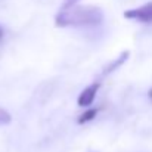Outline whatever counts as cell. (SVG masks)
<instances>
[{"mask_svg": "<svg viewBox=\"0 0 152 152\" xmlns=\"http://www.w3.org/2000/svg\"><path fill=\"white\" fill-rule=\"evenodd\" d=\"M103 21V12L99 6H72L56 15V27H84L99 25Z\"/></svg>", "mask_w": 152, "mask_h": 152, "instance_id": "1", "label": "cell"}, {"mask_svg": "<svg viewBox=\"0 0 152 152\" xmlns=\"http://www.w3.org/2000/svg\"><path fill=\"white\" fill-rule=\"evenodd\" d=\"M124 18L134 19L142 24H152V1H148L143 6H139L136 9H129L124 12Z\"/></svg>", "mask_w": 152, "mask_h": 152, "instance_id": "2", "label": "cell"}, {"mask_svg": "<svg viewBox=\"0 0 152 152\" xmlns=\"http://www.w3.org/2000/svg\"><path fill=\"white\" fill-rule=\"evenodd\" d=\"M99 83H93V84H90L89 87H86L81 93H80V96H78V99H77V103H78V106H81V108H87V106H90L93 101H95V98H96V93H98V90H99Z\"/></svg>", "mask_w": 152, "mask_h": 152, "instance_id": "3", "label": "cell"}, {"mask_svg": "<svg viewBox=\"0 0 152 152\" xmlns=\"http://www.w3.org/2000/svg\"><path fill=\"white\" fill-rule=\"evenodd\" d=\"M129 56H130V52L129 50H124L120 53V56L117 58V59H114L112 62H109L105 68H103V71H102V75H109V74H112L114 71H117L124 62H127V59H129Z\"/></svg>", "mask_w": 152, "mask_h": 152, "instance_id": "4", "label": "cell"}, {"mask_svg": "<svg viewBox=\"0 0 152 152\" xmlns=\"http://www.w3.org/2000/svg\"><path fill=\"white\" fill-rule=\"evenodd\" d=\"M98 115V109L96 108H92V109H86L80 117H78V124H84V123H89L92 121L95 117Z\"/></svg>", "mask_w": 152, "mask_h": 152, "instance_id": "5", "label": "cell"}, {"mask_svg": "<svg viewBox=\"0 0 152 152\" xmlns=\"http://www.w3.org/2000/svg\"><path fill=\"white\" fill-rule=\"evenodd\" d=\"M10 121H12V117H10V114H9L6 109L0 108V126L10 124Z\"/></svg>", "mask_w": 152, "mask_h": 152, "instance_id": "6", "label": "cell"}, {"mask_svg": "<svg viewBox=\"0 0 152 152\" xmlns=\"http://www.w3.org/2000/svg\"><path fill=\"white\" fill-rule=\"evenodd\" d=\"M80 0H64V4H62V10L65 9H69L72 6H75V3H78Z\"/></svg>", "mask_w": 152, "mask_h": 152, "instance_id": "7", "label": "cell"}, {"mask_svg": "<svg viewBox=\"0 0 152 152\" xmlns=\"http://www.w3.org/2000/svg\"><path fill=\"white\" fill-rule=\"evenodd\" d=\"M3 34H4V31H3V28H1V27H0V40H1V39H3Z\"/></svg>", "mask_w": 152, "mask_h": 152, "instance_id": "8", "label": "cell"}, {"mask_svg": "<svg viewBox=\"0 0 152 152\" xmlns=\"http://www.w3.org/2000/svg\"><path fill=\"white\" fill-rule=\"evenodd\" d=\"M148 96H149V99H151V101H152V89H151V90H149V92H148Z\"/></svg>", "mask_w": 152, "mask_h": 152, "instance_id": "9", "label": "cell"}]
</instances>
